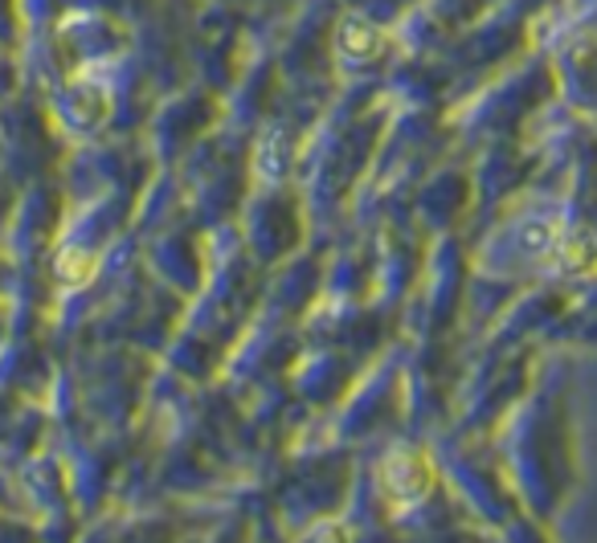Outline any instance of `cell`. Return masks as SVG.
I'll return each mask as SVG.
<instances>
[{
	"label": "cell",
	"mask_w": 597,
	"mask_h": 543,
	"mask_svg": "<svg viewBox=\"0 0 597 543\" xmlns=\"http://www.w3.org/2000/svg\"><path fill=\"white\" fill-rule=\"evenodd\" d=\"M381 482H385V495L394 498V503H413V498H422L430 491L434 470H430V462H425L422 453L397 450L385 462V470H381Z\"/></svg>",
	"instance_id": "6da1fadb"
},
{
	"label": "cell",
	"mask_w": 597,
	"mask_h": 543,
	"mask_svg": "<svg viewBox=\"0 0 597 543\" xmlns=\"http://www.w3.org/2000/svg\"><path fill=\"white\" fill-rule=\"evenodd\" d=\"M340 49H344L348 58H356V62L377 58V54H381L377 25H373V21H364V16H344V25H340Z\"/></svg>",
	"instance_id": "7a4b0ae2"
},
{
	"label": "cell",
	"mask_w": 597,
	"mask_h": 543,
	"mask_svg": "<svg viewBox=\"0 0 597 543\" xmlns=\"http://www.w3.org/2000/svg\"><path fill=\"white\" fill-rule=\"evenodd\" d=\"M95 274V258L86 253V249H62V258H58V279L70 282V286H79Z\"/></svg>",
	"instance_id": "3957f363"
}]
</instances>
